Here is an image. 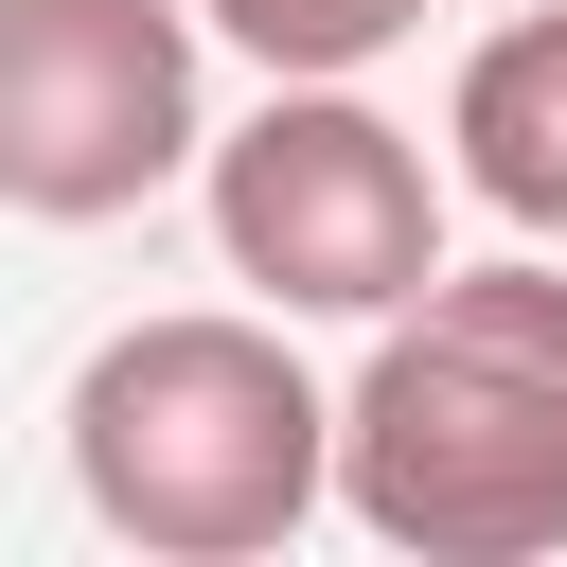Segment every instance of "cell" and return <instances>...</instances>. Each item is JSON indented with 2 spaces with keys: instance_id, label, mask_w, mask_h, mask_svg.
I'll use <instances>...</instances> for the list:
<instances>
[{
  "instance_id": "obj_5",
  "label": "cell",
  "mask_w": 567,
  "mask_h": 567,
  "mask_svg": "<svg viewBox=\"0 0 567 567\" xmlns=\"http://www.w3.org/2000/svg\"><path fill=\"white\" fill-rule=\"evenodd\" d=\"M443 177H461L478 213H514L532 248H567V0H532V18H496V35L461 53V89H443Z\"/></svg>"
},
{
  "instance_id": "obj_2",
  "label": "cell",
  "mask_w": 567,
  "mask_h": 567,
  "mask_svg": "<svg viewBox=\"0 0 567 567\" xmlns=\"http://www.w3.org/2000/svg\"><path fill=\"white\" fill-rule=\"evenodd\" d=\"M53 425H71L89 532L142 567H266L337 496V390L284 354V319H230V301L89 337Z\"/></svg>"
},
{
  "instance_id": "obj_1",
  "label": "cell",
  "mask_w": 567,
  "mask_h": 567,
  "mask_svg": "<svg viewBox=\"0 0 567 567\" xmlns=\"http://www.w3.org/2000/svg\"><path fill=\"white\" fill-rule=\"evenodd\" d=\"M337 514L408 567L567 549V266H425L337 390Z\"/></svg>"
},
{
  "instance_id": "obj_3",
  "label": "cell",
  "mask_w": 567,
  "mask_h": 567,
  "mask_svg": "<svg viewBox=\"0 0 567 567\" xmlns=\"http://www.w3.org/2000/svg\"><path fill=\"white\" fill-rule=\"evenodd\" d=\"M195 195L266 319H390L443 266V159L354 71H266V106L195 142Z\"/></svg>"
},
{
  "instance_id": "obj_4",
  "label": "cell",
  "mask_w": 567,
  "mask_h": 567,
  "mask_svg": "<svg viewBox=\"0 0 567 567\" xmlns=\"http://www.w3.org/2000/svg\"><path fill=\"white\" fill-rule=\"evenodd\" d=\"M213 142V35L177 0H0V213L106 230Z\"/></svg>"
},
{
  "instance_id": "obj_6",
  "label": "cell",
  "mask_w": 567,
  "mask_h": 567,
  "mask_svg": "<svg viewBox=\"0 0 567 567\" xmlns=\"http://www.w3.org/2000/svg\"><path fill=\"white\" fill-rule=\"evenodd\" d=\"M443 0H195V35H230L248 71H372L390 35H425Z\"/></svg>"
}]
</instances>
